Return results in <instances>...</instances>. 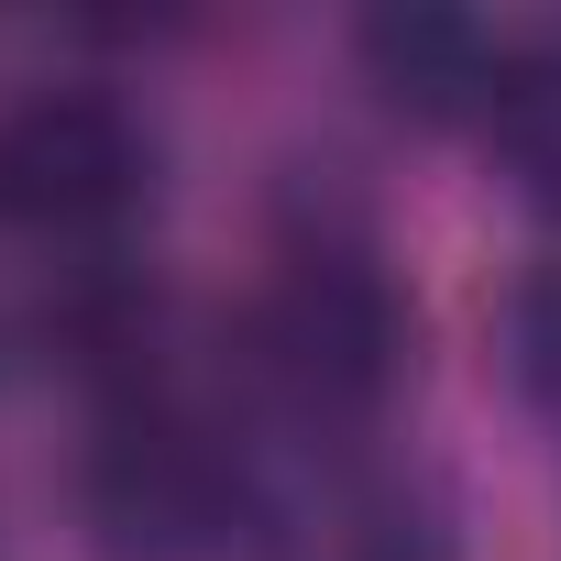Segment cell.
Here are the masks:
<instances>
[{
    "instance_id": "1",
    "label": "cell",
    "mask_w": 561,
    "mask_h": 561,
    "mask_svg": "<svg viewBox=\"0 0 561 561\" xmlns=\"http://www.w3.org/2000/svg\"><path fill=\"white\" fill-rule=\"evenodd\" d=\"M253 364H264L275 397H298L309 419H353V408H375L397 386L408 309H397L386 275L364 253H342V242L287 253V275H275L264 309H253Z\"/></svg>"
},
{
    "instance_id": "2",
    "label": "cell",
    "mask_w": 561,
    "mask_h": 561,
    "mask_svg": "<svg viewBox=\"0 0 561 561\" xmlns=\"http://www.w3.org/2000/svg\"><path fill=\"white\" fill-rule=\"evenodd\" d=\"M220 517H231V451L198 419L133 397L111 419V440L89 451V528H100V550L111 561H198L220 539Z\"/></svg>"
},
{
    "instance_id": "3",
    "label": "cell",
    "mask_w": 561,
    "mask_h": 561,
    "mask_svg": "<svg viewBox=\"0 0 561 561\" xmlns=\"http://www.w3.org/2000/svg\"><path fill=\"white\" fill-rule=\"evenodd\" d=\"M144 122L100 89H45L0 122V220H34V231H100L144 198Z\"/></svg>"
},
{
    "instance_id": "4",
    "label": "cell",
    "mask_w": 561,
    "mask_h": 561,
    "mask_svg": "<svg viewBox=\"0 0 561 561\" xmlns=\"http://www.w3.org/2000/svg\"><path fill=\"white\" fill-rule=\"evenodd\" d=\"M364 67L386 78V100L397 111H462V100H495V45L473 34V23H451V12H386V23H364Z\"/></svg>"
},
{
    "instance_id": "5",
    "label": "cell",
    "mask_w": 561,
    "mask_h": 561,
    "mask_svg": "<svg viewBox=\"0 0 561 561\" xmlns=\"http://www.w3.org/2000/svg\"><path fill=\"white\" fill-rule=\"evenodd\" d=\"M484 122H495L517 187H528V198H561V34H539V45H517V56L495 67Z\"/></svg>"
}]
</instances>
